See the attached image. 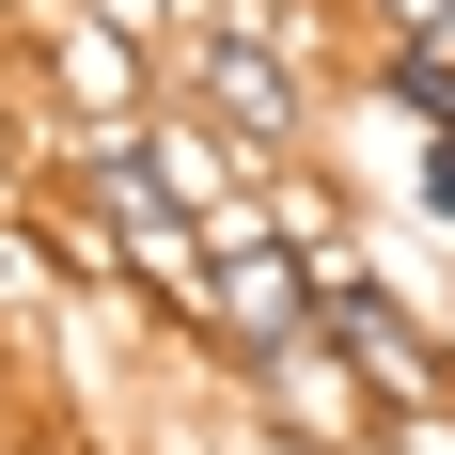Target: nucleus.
<instances>
[{
    "label": "nucleus",
    "mask_w": 455,
    "mask_h": 455,
    "mask_svg": "<svg viewBox=\"0 0 455 455\" xmlns=\"http://www.w3.org/2000/svg\"><path fill=\"white\" fill-rule=\"evenodd\" d=\"M157 94L235 141V173H283L315 141V16H220L204 0V16L157 32Z\"/></svg>",
    "instance_id": "obj_1"
},
{
    "label": "nucleus",
    "mask_w": 455,
    "mask_h": 455,
    "mask_svg": "<svg viewBox=\"0 0 455 455\" xmlns=\"http://www.w3.org/2000/svg\"><path fill=\"white\" fill-rule=\"evenodd\" d=\"M315 346L362 377V409H455V346H440V315H424L409 283H377L346 235L315 251Z\"/></svg>",
    "instance_id": "obj_2"
},
{
    "label": "nucleus",
    "mask_w": 455,
    "mask_h": 455,
    "mask_svg": "<svg viewBox=\"0 0 455 455\" xmlns=\"http://www.w3.org/2000/svg\"><path fill=\"white\" fill-rule=\"evenodd\" d=\"M32 79H47V126L63 141H110L157 110V16H110V0H32Z\"/></svg>",
    "instance_id": "obj_3"
},
{
    "label": "nucleus",
    "mask_w": 455,
    "mask_h": 455,
    "mask_svg": "<svg viewBox=\"0 0 455 455\" xmlns=\"http://www.w3.org/2000/svg\"><path fill=\"white\" fill-rule=\"evenodd\" d=\"M362 110H377V126H455V47L377 32V47H362Z\"/></svg>",
    "instance_id": "obj_4"
},
{
    "label": "nucleus",
    "mask_w": 455,
    "mask_h": 455,
    "mask_svg": "<svg viewBox=\"0 0 455 455\" xmlns=\"http://www.w3.org/2000/svg\"><path fill=\"white\" fill-rule=\"evenodd\" d=\"M409 220L455 235V126H409Z\"/></svg>",
    "instance_id": "obj_5"
},
{
    "label": "nucleus",
    "mask_w": 455,
    "mask_h": 455,
    "mask_svg": "<svg viewBox=\"0 0 455 455\" xmlns=\"http://www.w3.org/2000/svg\"><path fill=\"white\" fill-rule=\"evenodd\" d=\"M362 455H455V409H377Z\"/></svg>",
    "instance_id": "obj_6"
},
{
    "label": "nucleus",
    "mask_w": 455,
    "mask_h": 455,
    "mask_svg": "<svg viewBox=\"0 0 455 455\" xmlns=\"http://www.w3.org/2000/svg\"><path fill=\"white\" fill-rule=\"evenodd\" d=\"M362 32H424V47H455V0H362Z\"/></svg>",
    "instance_id": "obj_7"
},
{
    "label": "nucleus",
    "mask_w": 455,
    "mask_h": 455,
    "mask_svg": "<svg viewBox=\"0 0 455 455\" xmlns=\"http://www.w3.org/2000/svg\"><path fill=\"white\" fill-rule=\"evenodd\" d=\"M16 16H32V0H0V32H16Z\"/></svg>",
    "instance_id": "obj_8"
}]
</instances>
